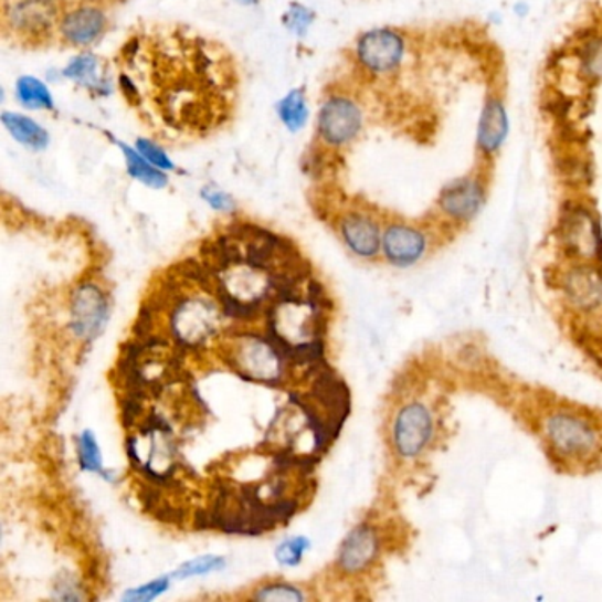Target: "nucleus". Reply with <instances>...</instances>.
Wrapping results in <instances>:
<instances>
[{
  "instance_id": "f257e3e1",
  "label": "nucleus",
  "mask_w": 602,
  "mask_h": 602,
  "mask_svg": "<svg viewBox=\"0 0 602 602\" xmlns=\"http://www.w3.org/2000/svg\"><path fill=\"white\" fill-rule=\"evenodd\" d=\"M123 102L152 140L186 147L237 117L242 73L226 44L173 22L133 27L114 57Z\"/></svg>"
},
{
  "instance_id": "f03ea898",
  "label": "nucleus",
  "mask_w": 602,
  "mask_h": 602,
  "mask_svg": "<svg viewBox=\"0 0 602 602\" xmlns=\"http://www.w3.org/2000/svg\"><path fill=\"white\" fill-rule=\"evenodd\" d=\"M365 124L362 103L348 88H327L315 120L313 165H332V158L344 156L359 140Z\"/></svg>"
},
{
  "instance_id": "7ed1b4c3",
  "label": "nucleus",
  "mask_w": 602,
  "mask_h": 602,
  "mask_svg": "<svg viewBox=\"0 0 602 602\" xmlns=\"http://www.w3.org/2000/svg\"><path fill=\"white\" fill-rule=\"evenodd\" d=\"M70 0H0V32L20 49L57 43L59 25Z\"/></svg>"
},
{
  "instance_id": "20e7f679",
  "label": "nucleus",
  "mask_w": 602,
  "mask_h": 602,
  "mask_svg": "<svg viewBox=\"0 0 602 602\" xmlns=\"http://www.w3.org/2000/svg\"><path fill=\"white\" fill-rule=\"evenodd\" d=\"M110 6L106 0H70L59 25L57 43L87 50L110 31Z\"/></svg>"
},
{
  "instance_id": "39448f33",
  "label": "nucleus",
  "mask_w": 602,
  "mask_h": 602,
  "mask_svg": "<svg viewBox=\"0 0 602 602\" xmlns=\"http://www.w3.org/2000/svg\"><path fill=\"white\" fill-rule=\"evenodd\" d=\"M406 53L403 35L394 29H371L362 32L353 43L352 61L356 70L371 78L397 73Z\"/></svg>"
},
{
  "instance_id": "423d86ee",
  "label": "nucleus",
  "mask_w": 602,
  "mask_h": 602,
  "mask_svg": "<svg viewBox=\"0 0 602 602\" xmlns=\"http://www.w3.org/2000/svg\"><path fill=\"white\" fill-rule=\"evenodd\" d=\"M215 308L211 303H199V300H179L172 311L173 339L177 348L182 352H193L202 347L205 339L215 335Z\"/></svg>"
},
{
  "instance_id": "0eeeda50",
  "label": "nucleus",
  "mask_w": 602,
  "mask_h": 602,
  "mask_svg": "<svg viewBox=\"0 0 602 602\" xmlns=\"http://www.w3.org/2000/svg\"><path fill=\"white\" fill-rule=\"evenodd\" d=\"M71 330L78 338L91 341L97 338L108 318V300L99 286L85 283L73 294L71 300Z\"/></svg>"
},
{
  "instance_id": "6e6552de",
  "label": "nucleus",
  "mask_w": 602,
  "mask_h": 602,
  "mask_svg": "<svg viewBox=\"0 0 602 602\" xmlns=\"http://www.w3.org/2000/svg\"><path fill=\"white\" fill-rule=\"evenodd\" d=\"M433 433L430 412L422 404L413 403L398 413L394 422V447L403 457L418 456L426 447Z\"/></svg>"
},
{
  "instance_id": "1a4fd4ad",
  "label": "nucleus",
  "mask_w": 602,
  "mask_h": 602,
  "mask_svg": "<svg viewBox=\"0 0 602 602\" xmlns=\"http://www.w3.org/2000/svg\"><path fill=\"white\" fill-rule=\"evenodd\" d=\"M546 433L551 445L568 456L589 454L595 447V433L592 427L569 413L553 415L546 424Z\"/></svg>"
},
{
  "instance_id": "9d476101",
  "label": "nucleus",
  "mask_w": 602,
  "mask_h": 602,
  "mask_svg": "<svg viewBox=\"0 0 602 602\" xmlns=\"http://www.w3.org/2000/svg\"><path fill=\"white\" fill-rule=\"evenodd\" d=\"M339 237L344 239L348 250L362 258H371L382 246L379 224L373 218L361 211H347L336 221Z\"/></svg>"
},
{
  "instance_id": "9b49d317",
  "label": "nucleus",
  "mask_w": 602,
  "mask_h": 602,
  "mask_svg": "<svg viewBox=\"0 0 602 602\" xmlns=\"http://www.w3.org/2000/svg\"><path fill=\"white\" fill-rule=\"evenodd\" d=\"M379 534L370 525H359L348 534L344 545L339 548L336 566L344 574H357L370 568L379 557Z\"/></svg>"
},
{
  "instance_id": "f8f14e48",
  "label": "nucleus",
  "mask_w": 602,
  "mask_h": 602,
  "mask_svg": "<svg viewBox=\"0 0 602 602\" xmlns=\"http://www.w3.org/2000/svg\"><path fill=\"white\" fill-rule=\"evenodd\" d=\"M562 237L578 255L594 256L601 253L602 239L598 221L583 209H572L563 218Z\"/></svg>"
},
{
  "instance_id": "ddd939ff",
  "label": "nucleus",
  "mask_w": 602,
  "mask_h": 602,
  "mask_svg": "<svg viewBox=\"0 0 602 602\" xmlns=\"http://www.w3.org/2000/svg\"><path fill=\"white\" fill-rule=\"evenodd\" d=\"M383 253L394 265H410L426 250V239L419 230L404 224H391L382 237Z\"/></svg>"
},
{
  "instance_id": "4468645a",
  "label": "nucleus",
  "mask_w": 602,
  "mask_h": 602,
  "mask_svg": "<svg viewBox=\"0 0 602 602\" xmlns=\"http://www.w3.org/2000/svg\"><path fill=\"white\" fill-rule=\"evenodd\" d=\"M484 203V190L474 179H462L447 186L440 197V205L456 220H472Z\"/></svg>"
},
{
  "instance_id": "2eb2a0df",
  "label": "nucleus",
  "mask_w": 602,
  "mask_h": 602,
  "mask_svg": "<svg viewBox=\"0 0 602 602\" xmlns=\"http://www.w3.org/2000/svg\"><path fill=\"white\" fill-rule=\"evenodd\" d=\"M507 133H509V119H507L506 106L500 99L493 97L488 99L480 115L477 146L484 155H493L504 146Z\"/></svg>"
},
{
  "instance_id": "dca6fc26",
  "label": "nucleus",
  "mask_w": 602,
  "mask_h": 602,
  "mask_svg": "<svg viewBox=\"0 0 602 602\" xmlns=\"http://www.w3.org/2000/svg\"><path fill=\"white\" fill-rule=\"evenodd\" d=\"M2 124L18 144H22L29 149L40 150L49 144V135L31 117H25L22 114H4L2 115Z\"/></svg>"
},
{
  "instance_id": "f3484780",
  "label": "nucleus",
  "mask_w": 602,
  "mask_h": 602,
  "mask_svg": "<svg viewBox=\"0 0 602 602\" xmlns=\"http://www.w3.org/2000/svg\"><path fill=\"white\" fill-rule=\"evenodd\" d=\"M14 94H17L18 103L29 110H52L53 108V97L49 87L34 76H23L18 80Z\"/></svg>"
},
{
  "instance_id": "a211bd4d",
  "label": "nucleus",
  "mask_w": 602,
  "mask_h": 602,
  "mask_svg": "<svg viewBox=\"0 0 602 602\" xmlns=\"http://www.w3.org/2000/svg\"><path fill=\"white\" fill-rule=\"evenodd\" d=\"M308 99L303 88L292 91L288 96L283 97L277 105V115L291 131H299L308 120Z\"/></svg>"
},
{
  "instance_id": "6ab92c4d",
  "label": "nucleus",
  "mask_w": 602,
  "mask_h": 602,
  "mask_svg": "<svg viewBox=\"0 0 602 602\" xmlns=\"http://www.w3.org/2000/svg\"><path fill=\"white\" fill-rule=\"evenodd\" d=\"M124 156H126V165H128V172L131 173L137 181L141 184L149 186V188H165L168 179L165 176L161 168L155 167V165L147 161L138 150L126 149L123 147Z\"/></svg>"
},
{
  "instance_id": "aec40b11",
  "label": "nucleus",
  "mask_w": 602,
  "mask_h": 602,
  "mask_svg": "<svg viewBox=\"0 0 602 602\" xmlns=\"http://www.w3.org/2000/svg\"><path fill=\"white\" fill-rule=\"evenodd\" d=\"M572 299L583 306H594L602 299V279L599 274L592 271H581L572 274L571 286H569Z\"/></svg>"
},
{
  "instance_id": "412c9836",
  "label": "nucleus",
  "mask_w": 602,
  "mask_h": 602,
  "mask_svg": "<svg viewBox=\"0 0 602 602\" xmlns=\"http://www.w3.org/2000/svg\"><path fill=\"white\" fill-rule=\"evenodd\" d=\"M80 465L87 472H97L108 479V472L103 471L102 453L97 447L96 436L91 431H84L78 440Z\"/></svg>"
},
{
  "instance_id": "4be33fe9",
  "label": "nucleus",
  "mask_w": 602,
  "mask_h": 602,
  "mask_svg": "<svg viewBox=\"0 0 602 602\" xmlns=\"http://www.w3.org/2000/svg\"><path fill=\"white\" fill-rule=\"evenodd\" d=\"M251 598L256 601H304L306 595L297 587L282 583V581H271L267 585L258 587Z\"/></svg>"
},
{
  "instance_id": "5701e85b",
  "label": "nucleus",
  "mask_w": 602,
  "mask_h": 602,
  "mask_svg": "<svg viewBox=\"0 0 602 602\" xmlns=\"http://www.w3.org/2000/svg\"><path fill=\"white\" fill-rule=\"evenodd\" d=\"M97 67H99V62H97L96 57L80 55L66 67L64 75L70 80H75L78 84H85V87H87L93 82H97Z\"/></svg>"
},
{
  "instance_id": "b1692460",
  "label": "nucleus",
  "mask_w": 602,
  "mask_h": 602,
  "mask_svg": "<svg viewBox=\"0 0 602 602\" xmlns=\"http://www.w3.org/2000/svg\"><path fill=\"white\" fill-rule=\"evenodd\" d=\"M309 541L304 537H292L288 541L283 542L276 550L277 562L283 566H297L303 560L304 551L308 550Z\"/></svg>"
},
{
  "instance_id": "393cba45",
  "label": "nucleus",
  "mask_w": 602,
  "mask_h": 602,
  "mask_svg": "<svg viewBox=\"0 0 602 602\" xmlns=\"http://www.w3.org/2000/svg\"><path fill=\"white\" fill-rule=\"evenodd\" d=\"M224 568V560L221 557H202V559L191 560L184 563L179 571L176 572V578H190L197 574H207V572L220 571Z\"/></svg>"
},
{
  "instance_id": "a878e982",
  "label": "nucleus",
  "mask_w": 602,
  "mask_h": 602,
  "mask_svg": "<svg viewBox=\"0 0 602 602\" xmlns=\"http://www.w3.org/2000/svg\"><path fill=\"white\" fill-rule=\"evenodd\" d=\"M583 71L590 78H601L602 76V40L590 41L581 53Z\"/></svg>"
},
{
  "instance_id": "bb28decb",
  "label": "nucleus",
  "mask_w": 602,
  "mask_h": 602,
  "mask_svg": "<svg viewBox=\"0 0 602 602\" xmlns=\"http://www.w3.org/2000/svg\"><path fill=\"white\" fill-rule=\"evenodd\" d=\"M137 150L147 159V161L155 165V167L161 168V170H172V161L167 158L159 141L152 140V138H150V140H138Z\"/></svg>"
},
{
  "instance_id": "cd10ccee",
  "label": "nucleus",
  "mask_w": 602,
  "mask_h": 602,
  "mask_svg": "<svg viewBox=\"0 0 602 602\" xmlns=\"http://www.w3.org/2000/svg\"><path fill=\"white\" fill-rule=\"evenodd\" d=\"M170 585L168 578H159V580L150 581L149 585L138 587V589L129 590L124 595L126 601L133 602H146L152 601V599L158 598V595L163 594L165 590Z\"/></svg>"
},
{
  "instance_id": "c85d7f7f",
  "label": "nucleus",
  "mask_w": 602,
  "mask_h": 602,
  "mask_svg": "<svg viewBox=\"0 0 602 602\" xmlns=\"http://www.w3.org/2000/svg\"><path fill=\"white\" fill-rule=\"evenodd\" d=\"M141 413H144V400H140V398L126 394L120 400V418H123L126 430H131L140 421Z\"/></svg>"
},
{
  "instance_id": "c756f323",
  "label": "nucleus",
  "mask_w": 602,
  "mask_h": 602,
  "mask_svg": "<svg viewBox=\"0 0 602 602\" xmlns=\"http://www.w3.org/2000/svg\"><path fill=\"white\" fill-rule=\"evenodd\" d=\"M311 22L313 14L309 13V9L299 4L292 6L288 13L285 14V25L295 34H303Z\"/></svg>"
},
{
  "instance_id": "7c9ffc66",
  "label": "nucleus",
  "mask_w": 602,
  "mask_h": 602,
  "mask_svg": "<svg viewBox=\"0 0 602 602\" xmlns=\"http://www.w3.org/2000/svg\"><path fill=\"white\" fill-rule=\"evenodd\" d=\"M150 515L155 516L159 521H163V524L182 525L186 519V510L182 507L170 506L165 501L150 510Z\"/></svg>"
},
{
  "instance_id": "2f4dec72",
  "label": "nucleus",
  "mask_w": 602,
  "mask_h": 602,
  "mask_svg": "<svg viewBox=\"0 0 602 602\" xmlns=\"http://www.w3.org/2000/svg\"><path fill=\"white\" fill-rule=\"evenodd\" d=\"M202 197L215 211L229 212L233 209V200L230 199L229 194L223 193V191L209 188V190L203 191Z\"/></svg>"
},
{
  "instance_id": "473e14b6",
  "label": "nucleus",
  "mask_w": 602,
  "mask_h": 602,
  "mask_svg": "<svg viewBox=\"0 0 602 602\" xmlns=\"http://www.w3.org/2000/svg\"><path fill=\"white\" fill-rule=\"evenodd\" d=\"M193 527L197 528V530H211V528H214L211 509L197 510V513H194Z\"/></svg>"
},
{
  "instance_id": "72a5a7b5",
  "label": "nucleus",
  "mask_w": 602,
  "mask_h": 602,
  "mask_svg": "<svg viewBox=\"0 0 602 602\" xmlns=\"http://www.w3.org/2000/svg\"><path fill=\"white\" fill-rule=\"evenodd\" d=\"M235 2H239V4H256L258 0H235Z\"/></svg>"
}]
</instances>
